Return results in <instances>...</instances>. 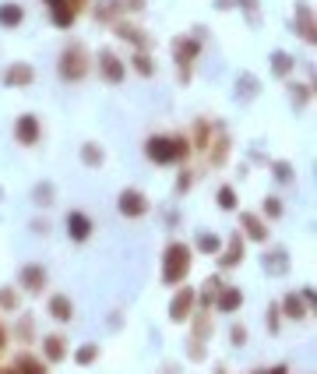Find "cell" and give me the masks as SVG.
<instances>
[{
  "label": "cell",
  "instance_id": "obj_11",
  "mask_svg": "<svg viewBox=\"0 0 317 374\" xmlns=\"http://www.w3.org/2000/svg\"><path fill=\"white\" fill-rule=\"evenodd\" d=\"M95 233V223H92V215H85V212H68V237L74 240V244H85L88 237Z\"/></svg>",
  "mask_w": 317,
  "mask_h": 374
},
{
  "label": "cell",
  "instance_id": "obj_16",
  "mask_svg": "<svg viewBox=\"0 0 317 374\" xmlns=\"http://www.w3.org/2000/svg\"><path fill=\"white\" fill-rule=\"evenodd\" d=\"M43 360L46 364H60V360H68V339L63 335H43Z\"/></svg>",
  "mask_w": 317,
  "mask_h": 374
},
{
  "label": "cell",
  "instance_id": "obj_20",
  "mask_svg": "<svg viewBox=\"0 0 317 374\" xmlns=\"http://www.w3.org/2000/svg\"><path fill=\"white\" fill-rule=\"evenodd\" d=\"M113 32H116L120 39H127V43H134L138 50H148V36L141 32V28H138L134 21H116V25H113Z\"/></svg>",
  "mask_w": 317,
  "mask_h": 374
},
{
  "label": "cell",
  "instance_id": "obj_37",
  "mask_svg": "<svg viewBox=\"0 0 317 374\" xmlns=\"http://www.w3.org/2000/svg\"><path fill=\"white\" fill-rule=\"evenodd\" d=\"M272 173H275V180H278V184H293V166L285 163V159H278V163L272 166Z\"/></svg>",
  "mask_w": 317,
  "mask_h": 374
},
{
  "label": "cell",
  "instance_id": "obj_18",
  "mask_svg": "<svg viewBox=\"0 0 317 374\" xmlns=\"http://www.w3.org/2000/svg\"><path fill=\"white\" fill-rule=\"evenodd\" d=\"M261 265L268 275H285L289 272V251H285V247H272L268 255H261Z\"/></svg>",
  "mask_w": 317,
  "mask_h": 374
},
{
  "label": "cell",
  "instance_id": "obj_1",
  "mask_svg": "<svg viewBox=\"0 0 317 374\" xmlns=\"http://www.w3.org/2000/svg\"><path fill=\"white\" fill-rule=\"evenodd\" d=\"M145 155L158 166H173V163H183L190 155V138L183 135H152L145 141Z\"/></svg>",
  "mask_w": 317,
  "mask_h": 374
},
{
  "label": "cell",
  "instance_id": "obj_23",
  "mask_svg": "<svg viewBox=\"0 0 317 374\" xmlns=\"http://www.w3.org/2000/svg\"><path fill=\"white\" fill-rule=\"evenodd\" d=\"M11 371H14V374H46V360L32 357V353H18Z\"/></svg>",
  "mask_w": 317,
  "mask_h": 374
},
{
  "label": "cell",
  "instance_id": "obj_10",
  "mask_svg": "<svg viewBox=\"0 0 317 374\" xmlns=\"http://www.w3.org/2000/svg\"><path fill=\"white\" fill-rule=\"evenodd\" d=\"M99 75H103V81H110V85H120L123 78H127V64L113 53V50H103L99 53Z\"/></svg>",
  "mask_w": 317,
  "mask_h": 374
},
{
  "label": "cell",
  "instance_id": "obj_28",
  "mask_svg": "<svg viewBox=\"0 0 317 374\" xmlns=\"http://www.w3.org/2000/svg\"><path fill=\"white\" fill-rule=\"evenodd\" d=\"M194 148L198 152H208L212 148V124L208 120H198L194 124Z\"/></svg>",
  "mask_w": 317,
  "mask_h": 374
},
{
  "label": "cell",
  "instance_id": "obj_13",
  "mask_svg": "<svg viewBox=\"0 0 317 374\" xmlns=\"http://www.w3.org/2000/svg\"><path fill=\"white\" fill-rule=\"evenodd\" d=\"M78 8H81V0H60V4L50 8V21L57 28H71L74 18H78Z\"/></svg>",
  "mask_w": 317,
  "mask_h": 374
},
{
  "label": "cell",
  "instance_id": "obj_42",
  "mask_svg": "<svg viewBox=\"0 0 317 374\" xmlns=\"http://www.w3.org/2000/svg\"><path fill=\"white\" fill-rule=\"evenodd\" d=\"M254 374H289V367L278 364V367H272V371H254Z\"/></svg>",
  "mask_w": 317,
  "mask_h": 374
},
{
  "label": "cell",
  "instance_id": "obj_36",
  "mask_svg": "<svg viewBox=\"0 0 317 374\" xmlns=\"http://www.w3.org/2000/svg\"><path fill=\"white\" fill-rule=\"evenodd\" d=\"M289 99H293L296 110H303L310 103V85H289Z\"/></svg>",
  "mask_w": 317,
  "mask_h": 374
},
{
  "label": "cell",
  "instance_id": "obj_43",
  "mask_svg": "<svg viewBox=\"0 0 317 374\" xmlns=\"http://www.w3.org/2000/svg\"><path fill=\"white\" fill-rule=\"evenodd\" d=\"M120 4H127L131 11H141V8H145V0H120Z\"/></svg>",
  "mask_w": 317,
  "mask_h": 374
},
{
  "label": "cell",
  "instance_id": "obj_3",
  "mask_svg": "<svg viewBox=\"0 0 317 374\" xmlns=\"http://www.w3.org/2000/svg\"><path fill=\"white\" fill-rule=\"evenodd\" d=\"M57 75H60V81H68V85H74V81H81L88 75V57H85V46L81 43H74V46H68V50L60 53Z\"/></svg>",
  "mask_w": 317,
  "mask_h": 374
},
{
  "label": "cell",
  "instance_id": "obj_32",
  "mask_svg": "<svg viewBox=\"0 0 317 374\" xmlns=\"http://www.w3.org/2000/svg\"><path fill=\"white\" fill-rule=\"evenodd\" d=\"M99 360V346L95 342H85V346H78V353H74V364L78 367H88V364H95Z\"/></svg>",
  "mask_w": 317,
  "mask_h": 374
},
{
  "label": "cell",
  "instance_id": "obj_12",
  "mask_svg": "<svg viewBox=\"0 0 317 374\" xmlns=\"http://www.w3.org/2000/svg\"><path fill=\"white\" fill-rule=\"evenodd\" d=\"M215 311H218V315H233V311H240L243 307V290L240 286H222L218 293H215V304H212Z\"/></svg>",
  "mask_w": 317,
  "mask_h": 374
},
{
  "label": "cell",
  "instance_id": "obj_15",
  "mask_svg": "<svg viewBox=\"0 0 317 374\" xmlns=\"http://www.w3.org/2000/svg\"><path fill=\"white\" fill-rule=\"evenodd\" d=\"M240 223H243V240H258V244L268 240V223L261 219L258 212H243Z\"/></svg>",
  "mask_w": 317,
  "mask_h": 374
},
{
  "label": "cell",
  "instance_id": "obj_33",
  "mask_svg": "<svg viewBox=\"0 0 317 374\" xmlns=\"http://www.w3.org/2000/svg\"><path fill=\"white\" fill-rule=\"evenodd\" d=\"M282 212H285V208H282V198L272 195V198L261 201V219H282Z\"/></svg>",
  "mask_w": 317,
  "mask_h": 374
},
{
  "label": "cell",
  "instance_id": "obj_2",
  "mask_svg": "<svg viewBox=\"0 0 317 374\" xmlns=\"http://www.w3.org/2000/svg\"><path fill=\"white\" fill-rule=\"evenodd\" d=\"M190 265H194V247L183 244V240H173L166 247V255H163V283L180 286L187 279V272H190Z\"/></svg>",
  "mask_w": 317,
  "mask_h": 374
},
{
  "label": "cell",
  "instance_id": "obj_39",
  "mask_svg": "<svg viewBox=\"0 0 317 374\" xmlns=\"http://www.w3.org/2000/svg\"><path fill=\"white\" fill-rule=\"evenodd\" d=\"M236 8H243L247 14H250V21H258V0H233Z\"/></svg>",
  "mask_w": 317,
  "mask_h": 374
},
{
  "label": "cell",
  "instance_id": "obj_25",
  "mask_svg": "<svg viewBox=\"0 0 317 374\" xmlns=\"http://www.w3.org/2000/svg\"><path fill=\"white\" fill-rule=\"evenodd\" d=\"M258 92H261V81L254 78V75H240V78H236V99H240V103H250Z\"/></svg>",
  "mask_w": 317,
  "mask_h": 374
},
{
  "label": "cell",
  "instance_id": "obj_14",
  "mask_svg": "<svg viewBox=\"0 0 317 374\" xmlns=\"http://www.w3.org/2000/svg\"><path fill=\"white\" fill-rule=\"evenodd\" d=\"M215 258H218V268H236V265L243 262V233H233L229 244L222 247Z\"/></svg>",
  "mask_w": 317,
  "mask_h": 374
},
{
  "label": "cell",
  "instance_id": "obj_31",
  "mask_svg": "<svg viewBox=\"0 0 317 374\" xmlns=\"http://www.w3.org/2000/svg\"><path fill=\"white\" fill-rule=\"evenodd\" d=\"M18 307H21V293H18V290H11V286H4V290H0V311H8V315H14Z\"/></svg>",
  "mask_w": 317,
  "mask_h": 374
},
{
  "label": "cell",
  "instance_id": "obj_8",
  "mask_svg": "<svg viewBox=\"0 0 317 374\" xmlns=\"http://www.w3.org/2000/svg\"><path fill=\"white\" fill-rule=\"evenodd\" d=\"M32 81H36V68L32 64H8L4 71H0V85H8V88H28Z\"/></svg>",
  "mask_w": 317,
  "mask_h": 374
},
{
  "label": "cell",
  "instance_id": "obj_30",
  "mask_svg": "<svg viewBox=\"0 0 317 374\" xmlns=\"http://www.w3.org/2000/svg\"><path fill=\"white\" fill-rule=\"evenodd\" d=\"M190 318H194V339H208L212 335V318H208V311L201 307V311H194V315H190Z\"/></svg>",
  "mask_w": 317,
  "mask_h": 374
},
{
  "label": "cell",
  "instance_id": "obj_4",
  "mask_svg": "<svg viewBox=\"0 0 317 374\" xmlns=\"http://www.w3.org/2000/svg\"><path fill=\"white\" fill-rule=\"evenodd\" d=\"M198 53H201V32H194V36H176L173 39V60H176V75H180L183 85L190 81V64H194Z\"/></svg>",
  "mask_w": 317,
  "mask_h": 374
},
{
  "label": "cell",
  "instance_id": "obj_34",
  "mask_svg": "<svg viewBox=\"0 0 317 374\" xmlns=\"http://www.w3.org/2000/svg\"><path fill=\"white\" fill-rule=\"evenodd\" d=\"M218 208L222 212H233L236 208V187H229V184L218 187Z\"/></svg>",
  "mask_w": 317,
  "mask_h": 374
},
{
  "label": "cell",
  "instance_id": "obj_17",
  "mask_svg": "<svg viewBox=\"0 0 317 374\" xmlns=\"http://www.w3.org/2000/svg\"><path fill=\"white\" fill-rule=\"evenodd\" d=\"M46 311H50L53 322H71V318H74V300H71L68 293H53L50 304H46Z\"/></svg>",
  "mask_w": 317,
  "mask_h": 374
},
{
  "label": "cell",
  "instance_id": "obj_35",
  "mask_svg": "<svg viewBox=\"0 0 317 374\" xmlns=\"http://www.w3.org/2000/svg\"><path fill=\"white\" fill-rule=\"evenodd\" d=\"M53 195H57V191H53V184H39V187H32V201L43 205V208L53 205Z\"/></svg>",
  "mask_w": 317,
  "mask_h": 374
},
{
  "label": "cell",
  "instance_id": "obj_6",
  "mask_svg": "<svg viewBox=\"0 0 317 374\" xmlns=\"http://www.w3.org/2000/svg\"><path fill=\"white\" fill-rule=\"evenodd\" d=\"M148 208H152V201L138 191V187H127V191L116 195V212L127 215V219H141V215H148Z\"/></svg>",
  "mask_w": 317,
  "mask_h": 374
},
{
  "label": "cell",
  "instance_id": "obj_46",
  "mask_svg": "<svg viewBox=\"0 0 317 374\" xmlns=\"http://www.w3.org/2000/svg\"><path fill=\"white\" fill-rule=\"evenodd\" d=\"M46 4H50V8H53V4H60V0H46Z\"/></svg>",
  "mask_w": 317,
  "mask_h": 374
},
{
  "label": "cell",
  "instance_id": "obj_41",
  "mask_svg": "<svg viewBox=\"0 0 317 374\" xmlns=\"http://www.w3.org/2000/svg\"><path fill=\"white\" fill-rule=\"evenodd\" d=\"M18 335H25L21 342H32V339H36V335H32V318H21V322H18Z\"/></svg>",
  "mask_w": 317,
  "mask_h": 374
},
{
  "label": "cell",
  "instance_id": "obj_5",
  "mask_svg": "<svg viewBox=\"0 0 317 374\" xmlns=\"http://www.w3.org/2000/svg\"><path fill=\"white\" fill-rule=\"evenodd\" d=\"M194 307H198V290L180 283V290H176L173 300H170V322H176V325H180V322H190Z\"/></svg>",
  "mask_w": 317,
  "mask_h": 374
},
{
  "label": "cell",
  "instance_id": "obj_27",
  "mask_svg": "<svg viewBox=\"0 0 317 374\" xmlns=\"http://www.w3.org/2000/svg\"><path fill=\"white\" fill-rule=\"evenodd\" d=\"M131 64H134V71H138L141 78H152V75H155V60L148 57V50H134Z\"/></svg>",
  "mask_w": 317,
  "mask_h": 374
},
{
  "label": "cell",
  "instance_id": "obj_26",
  "mask_svg": "<svg viewBox=\"0 0 317 374\" xmlns=\"http://www.w3.org/2000/svg\"><path fill=\"white\" fill-rule=\"evenodd\" d=\"M81 163H85L88 170H99V166L106 163V152H103V145L85 141V145H81Z\"/></svg>",
  "mask_w": 317,
  "mask_h": 374
},
{
  "label": "cell",
  "instance_id": "obj_22",
  "mask_svg": "<svg viewBox=\"0 0 317 374\" xmlns=\"http://www.w3.org/2000/svg\"><path fill=\"white\" fill-rule=\"evenodd\" d=\"M25 21V8L14 4V0H4L0 4V28H18Z\"/></svg>",
  "mask_w": 317,
  "mask_h": 374
},
{
  "label": "cell",
  "instance_id": "obj_40",
  "mask_svg": "<svg viewBox=\"0 0 317 374\" xmlns=\"http://www.w3.org/2000/svg\"><path fill=\"white\" fill-rule=\"evenodd\" d=\"M278 325H282V311H278V304H275V307H268V328L278 332Z\"/></svg>",
  "mask_w": 317,
  "mask_h": 374
},
{
  "label": "cell",
  "instance_id": "obj_47",
  "mask_svg": "<svg viewBox=\"0 0 317 374\" xmlns=\"http://www.w3.org/2000/svg\"><path fill=\"white\" fill-rule=\"evenodd\" d=\"M0 374H14V371H0Z\"/></svg>",
  "mask_w": 317,
  "mask_h": 374
},
{
  "label": "cell",
  "instance_id": "obj_38",
  "mask_svg": "<svg viewBox=\"0 0 317 374\" xmlns=\"http://www.w3.org/2000/svg\"><path fill=\"white\" fill-rule=\"evenodd\" d=\"M229 342H233V346H247V328L243 325H233L229 328Z\"/></svg>",
  "mask_w": 317,
  "mask_h": 374
},
{
  "label": "cell",
  "instance_id": "obj_7",
  "mask_svg": "<svg viewBox=\"0 0 317 374\" xmlns=\"http://www.w3.org/2000/svg\"><path fill=\"white\" fill-rule=\"evenodd\" d=\"M39 138H43L39 117H36V113H21V117L14 120V141L25 145V148H32V145H39Z\"/></svg>",
  "mask_w": 317,
  "mask_h": 374
},
{
  "label": "cell",
  "instance_id": "obj_29",
  "mask_svg": "<svg viewBox=\"0 0 317 374\" xmlns=\"http://www.w3.org/2000/svg\"><path fill=\"white\" fill-rule=\"evenodd\" d=\"M194 247H198V251H201V255H212V258H215V255L222 251V240H218L215 233H198V240H194Z\"/></svg>",
  "mask_w": 317,
  "mask_h": 374
},
{
  "label": "cell",
  "instance_id": "obj_45",
  "mask_svg": "<svg viewBox=\"0 0 317 374\" xmlns=\"http://www.w3.org/2000/svg\"><path fill=\"white\" fill-rule=\"evenodd\" d=\"M4 342H8V328L0 325V350H4Z\"/></svg>",
  "mask_w": 317,
  "mask_h": 374
},
{
  "label": "cell",
  "instance_id": "obj_21",
  "mask_svg": "<svg viewBox=\"0 0 317 374\" xmlns=\"http://www.w3.org/2000/svg\"><path fill=\"white\" fill-rule=\"evenodd\" d=\"M296 36L303 39V43H314L317 36H314V14H310V8L307 4H296Z\"/></svg>",
  "mask_w": 317,
  "mask_h": 374
},
{
  "label": "cell",
  "instance_id": "obj_9",
  "mask_svg": "<svg viewBox=\"0 0 317 374\" xmlns=\"http://www.w3.org/2000/svg\"><path fill=\"white\" fill-rule=\"evenodd\" d=\"M46 268L39 265V262H28V265H21V272H18V283H21V290L25 293H43L46 290Z\"/></svg>",
  "mask_w": 317,
  "mask_h": 374
},
{
  "label": "cell",
  "instance_id": "obj_44",
  "mask_svg": "<svg viewBox=\"0 0 317 374\" xmlns=\"http://www.w3.org/2000/svg\"><path fill=\"white\" fill-rule=\"evenodd\" d=\"M187 187H190V173H183V177L176 180V191H187Z\"/></svg>",
  "mask_w": 317,
  "mask_h": 374
},
{
  "label": "cell",
  "instance_id": "obj_19",
  "mask_svg": "<svg viewBox=\"0 0 317 374\" xmlns=\"http://www.w3.org/2000/svg\"><path fill=\"white\" fill-rule=\"evenodd\" d=\"M278 311H282L285 318H293V322H303V318L310 315V307L303 304V297H300V293H285V297H282V304H278Z\"/></svg>",
  "mask_w": 317,
  "mask_h": 374
},
{
  "label": "cell",
  "instance_id": "obj_24",
  "mask_svg": "<svg viewBox=\"0 0 317 374\" xmlns=\"http://www.w3.org/2000/svg\"><path fill=\"white\" fill-rule=\"evenodd\" d=\"M293 68H296V57H289L285 50H275V53H272V75H275V78H289Z\"/></svg>",
  "mask_w": 317,
  "mask_h": 374
}]
</instances>
